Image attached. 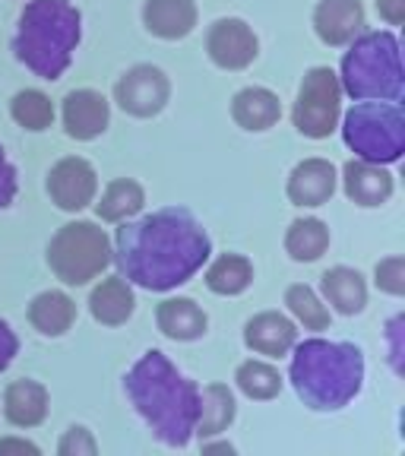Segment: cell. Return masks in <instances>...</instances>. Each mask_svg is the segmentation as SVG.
Masks as SVG:
<instances>
[{
	"label": "cell",
	"instance_id": "1",
	"mask_svg": "<svg viewBox=\"0 0 405 456\" xmlns=\"http://www.w3.org/2000/svg\"><path fill=\"white\" fill-rule=\"evenodd\" d=\"M114 254L127 282L150 292H168L203 270L213 241L190 209L168 207L136 222H121Z\"/></svg>",
	"mask_w": 405,
	"mask_h": 456
},
{
	"label": "cell",
	"instance_id": "2",
	"mask_svg": "<svg viewBox=\"0 0 405 456\" xmlns=\"http://www.w3.org/2000/svg\"><path fill=\"white\" fill-rule=\"evenodd\" d=\"M127 396L150 431L168 447H187L197 431L199 390L158 349H150L130 368Z\"/></svg>",
	"mask_w": 405,
	"mask_h": 456
},
{
	"label": "cell",
	"instance_id": "3",
	"mask_svg": "<svg viewBox=\"0 0 405 456\" xmlns=\"http://www.w3.org/2000/svg\"><path fill=\"white\" fill-rule=\"evenodd\" d=\"M295 393L313 412H336L349 406L364 384V355L355 342L304 339L292 346Z\"/></svg>",
	"mask_w": 405,
	"mask_h": 456
},
{
	"label": "cell",
	"instance_id": "4",
	"mask_svg": "<svg viewBox=\"0 0 405 456\" xmlns=\"http://www.w3.org/2000/svg\"><path fill=\"white\" fill-rule=\"evenodd\" d=\"M83 36V16L73 0H28L13 36V57L36 77L61 79Z\"/></svg>",
	"mask_w": 405,
	"mask_h": 456
},
{
	"label": "cell",
	"instance_id": "5",
	"mask_svg": "<svg viewBox=\"0 0 405 456\" xmlns=\"http://www.w3.org/2000/svg\"><path fill=\"white\" fill-rule=\"evenodd\" d=\"M342 93L355 102H402V54L393 32H361L342 57Z\"/></svg>",
	"mask_w": 405,
	"mask_h": 456
},
{
	"label": "cell",
	"instance_id": "6",
	"mask_svg": "<svg viewBox=\"0 0 405 456\" xmlns=\"http://www.w3.org/2000/svg\"><path fill=\"white\" fill-rule=\"evenodd\" d=\"M342 140L364 162H399L405 152V114L399 102L352 105L342 121Z\"/></svg>",
	"mask_w": 405,
	"mask_h": 456
},
{
	"label": "cell",
	"instance_id": "7",
	"mask_svg": "<svg viewBox=\"0 0 405 456\" xmlns=\"http://www.w3.org/2000/svg\"><path fill=\"white\" fill-rule=\"evenodd\" d=\"M111 264V241L95 222H67L48 244V266L64 285H85Z\"/></svg>",
	"mask_w": 405,
	"mask_h": 456
},
{
	"label": "cell",
	"instance_id": "8",
	"mask_svg": "<svg viewBox=\"0 0 405 456\" xmlns=\"http://www.w3.org/2000/svg\"><path fill=\"white\" fill-rule=\"evenodd\" d=\"M342 111V86L339 73L329 67H311L301 79L298 99L292 108L295 130L311 140H323L339 127Z\"/></svg>",
	"mask_w": 405,
	"mask_h": 456
},
{
	"label": "cell",
	"instance_id": "9",
	"mask_svg": "<svg viewBox=\"0 0 405 456\" xmlns=\"http://www.w3.org/2000/svg\"><path fill=\"white\" fill-rule=\"evenodd\" d=\"M171 99V83L162 67L136 64L114 83V102L130 118H156Z\"/></svg>",
	"mask_w": 405,
	"mask_h": 456
},
{
	"label": "cell",
	"instance_id": "10",
	"mask_svg": "<svg viewBox=\"0 0 405 456\" xmlns=\"http://www.w3.org/2000/svg\"><path fill=\"white\" fill-rule=\"evenodd\" d=\"M207 54L222 70H247L256 61V54H260V42H256L254 28L244 20L225 16V20H215L209 26Z\"/></svg>",
	"mask_w": 405,
	"mask_h": 456
},
{
	"label": "cell",
	"instance_id": "11",
	"mask_svg": "<svg viewBox=\"0 0 405 456\" xmlns=\"http://www.w3.org/2000/svg\"><path fill=\"white\" fill-rule=\"evenodd\" d=\"M48 193L64 213H79L99 193V175L85 159L67 156L48 171Z\"/></svg>",
	"mask_w": 405,
	"mask_h": 456
},
{
	"label": "cell",
	"instance_id": "12",
	"mask_svg": "<svg viewBox=\"0 0 405 456\" xmlns=\"http://www.w3.org/2000/svg\"><path fill=\"white\" fill-rule=\"evenodd\" d=\"M61 118H64V130L70 140H95L108 130L111 121V108L108 99L95 89H73L64 95V105H61Z\"/></svg>",
	"mask_w": 405,
	"mask_h": 456
},
{
	"label": "cell",
	"instance_id": "13",
	"mask_svg": "<svg viewBox=\"0 0 405 456\" xmlns=\"http://www.w3.org/2000/svg\"><path fill=\"white\" fill-rule=\"evenodd\" d=\"M313 32L329 48H345L364 32L361 0H320L313 10Z\"/></svg>",
	"mask_w": 405,
	"mask_h": 456
},
{
	"label": "cell",
	"instance_id": "14",
	"mask_svg": "<svg viewBox=\"0 0 405 456\" xmlns=\"http://www.w3.org/2000/svg\"><path fill=\"white\" fill-rule=\"evenodd\" d=\"M295 342H298V327L279 311H263L244 323V346L256 355L282 358L292 352Z\"/></svg>",
	"mask_w": 405,
	"mask_h": 456
},
{
	"label": "cell",
	"instance_id": "15",
	"mask_svg": "<svg viewBox=\"0 0 405 456\" xmlns=\"http://www.w3.org/2000/svg\"><path fill=\"white\" fill-rule=\"evenodd\" d=\"M342 191L352 203L358 207H384L393 197V175L377 162H364V159H352L342 168Z\"/></svg>",
	"mask_w": 405,
	"mask_h": 456
},
{
	"label": "cell",
	"instance_id": "16",
	"mask_svg": "<svg viewBox=\"0 0 405 456\" xmlns=\"http://www.w3.org/2000/svg\"><path fill=\"white\" fill-rule=\"evenodd\" d=\"M197 4L193 0H146L142 4V26L162 42H181L197 28Z\"/></svg>",
	"mask_w": 405,
	"mask_h": 456
},
{
	"label": "cell",
	"instance_id": "17",
	"mask_svg": "<svg viewBox=\"0 0 405 456\" xmlns=\"http://www.w3.org/2000/svg\"><path fill=\"white\" fill-rule=\"evenodd\" d=\"M336 193V168L327 159H304L288 175V200L295 207H323Z\"/></svg>",
	"mask_w": 405,
	"mask_h": 456
},
{
	"label": "cell",
	"instance_id": "18",
	"mask_svg": "<svg viewBox=\"0 0 405 456\" xmlns=\"http://www.w3.org/2000/svg\"><path fill=\"white\" fill-rule=\"evenodd\" d=\"M231 118L238 127L250 130V134H263V130L276 127L282 118V102L276 93L263 89V86H247L231 99Z\"/></svg>",
	"mask_w": 405,
	"mask_h": 456
},
{
	"label": "cell",
	"instance_id": "19",
	"mask_svg": "<svg viewBox=\"0 0 405 456\" xmlns=\"http://www.w3.org/2000/svg\"><path fill=\"white\" fill-rule=\"evenodd\" d=\"M156 323L168 339L193 342L207 333L209 317L193 298H165L162 305L156 307Z\"/></svg>",
	"mask_w": 405,
	"mask_h": 456
},
{
	"label": "cell",
	"instance_id": "20",
	"mask_svg": "<svg viewBox=\"0 0 405 456\" xmlns=\"http://www.w3.org/2000/svg\"><path fill=\"white\" fill-rule=\"evenodd\" d=\"M134 307H136V298H134V289L124 276H108L101 279L99 285L93 289L89 295V311L99 323L105 327H121L134 317Z\"/></svg>",
	"mask_w": 405,
	"mask_h": 456
},
{
	"label": "cell",
	"instance_id": "21",
	"mask_svg": "<svg viewBox=\"0 0 405 456\" xmlns=\"http://www.w3.org/2000/svg\"><path fill=\"white\" fill-rule=\"evenodd\" d=\"M48 390L38 380H13L4 393V415L13 428H36L48 419Z\"/></svg>",
	"mask_w": 405,
	"mask_h": 456
},
{
	"label": "cell",
	"instance_id": "22",
	"mask_svg": "<svg viewBox=\"0 0 405 456\" xmlns=\"http://www.w3.org/2000/svg\"><path fill=\"white\" fill-rule=\"evenodd\" d=\"M320 285H323V298L339 314H345V317H355L368 305V282L352 266H333V270H327Z\"/></svg>",
	"mask_w": 405,
	"mask_h": 456
},
{
	"label": "cell",
	"instance_id": "23",
	"mask_svg": "<svg viewBox=\"0 0 405 456\" xmlns=\"http://www.w3.org/2000/svg\"><path fill=\"white\" fill-rule=\"evenodd\" d=\"M77 321V301L67 292H42L28 305V323L42 336H64Z\"/></svg>",
	"mask_w": 405,
	"mask_h": 456
},
{
	"label": "cell",
	"instance_id": "24",
	"mask_svg": "<svg viewBox=\"0 0 405 456\" xmlns=\"http://www.w3.org/2000/svg\"><path fill=\"white\" fill-rule=\"evenodd\" d=\"M235 393L228 390L225 384H209L199 393V415H197V431L203 441L207 437L222 435L231 421H235Z\"/></svg>",
	"mask_w": 405,
	"mask_h": 456
},
{
	"label": "cell",
	"instance_id": "25",
	"mask_svg": "<svg viewBox=\"0 0 405 456\" xmlns=\"http://www.w3.org/2000/svg\"><path fill=\"white\" fill-rule=\"evenodd\" d=\"M327 248H329L327 222L307 216V219H295L292 225H288L285 250H288L292 260H298V264H313V260H320V256L327 254Z\"/></svg>",
	"mask_w": 405,
	"mask_h": 456
},
{
	"label": "cell",
	"instance_id": "26",
	"mask_svg": "<svg viewBox=\"0 0 405 456\" xmlns=\"http://www.w3.org/2000/svg\"><path fill=\"white\" fill-rule=\"evenodd\" d=\"M142 203H146L142 187L134 178H117L105 187L101 200L95 203V213H99L101 222H127L140 213Z\"/></svg>",
	"mask_w": 405,
	"mask_h": 456
},
{
	"label": "cell",
	"instance_id": "27",
	"mask_svg": "<svg viewBox=\"0 0 405 456\" xmlns=\"http://www.w3.org/2000/svg\"><path fill=\"white\" fill-rule=\"evenodd\" d=\"M254 282V264L241 254H222L215 256L207 270V285L215 295H241Z\"/></svg>",
	"mask_w": 405,
	"mask_h": 456
},
{
	"label": "cell",
	"instance_id": "28",
	"mask_svg": "<svg viewBox=\"0 0 405 456\" xmlns=\"http://www.w3.org/2000/svg\"><path fill=\"white\" fill-rule=\"evenodd\" d=\"M10 118L20 124L22 130L42 134L54 124V102L42 93V89H22L10 99Z\"/></svg>",
	"mask_w": 405,
	"mask_h": 456
},
{
	"label": "cell",
	"instance_id": "29",
	"mask_svg": "<svg viewBox=\"0 0 405 456\" xmlns=\"http://www.w3.org/2000/svg\"><path fill=\"white\" fill-rule=\"evenodd\" d=\"M235 380H238V390H241L244 396L256 399V403L276 399L279 393H282V378H279V370L266 362H256V358H250V362H244L241 368H238Z\"/></svg>",
	"mask_w": 405,
	"mask_h": 456
},
{
	"label": "cell",
	"instance_id": "30",
	"mask_svg": "<svg viewBox=\"0 0 405 456\" xmlns=\"http://www.w3.org/2000/svg\"><path fill=\"white\" fill-rule=\"evenodd\" d=\"M285 305L288 311L298 317V323H304V330H327L329 327V311L311 285H288L285 292Z\"/></svg>",
	"mask_w": 405,
	"mask_h": 456
},
{
	"label": "cell",
	"instance_id": "31",
	"mask_svg": "<svg viewBox=\"0 0 405 456\" xmlns=\"http://www.w3.org/2000/svg\"><path fill=\"white\" fill-rule=\"evenodd\" d=\"M374 282L386 295H405V256H386L374 270Z\"/></svg>",
	"mask_w": 405,
	"mask_h": 456
},
{
	"label": "cell",
	"instance_id": "32",
	"mask_svg": "<svg viewBox=\"0 0 405 456\" xmlns=\"http://www.w3.org/2000/svg\"><path fill=\"white\" fill-rule=\"evenodd\" d=\"M57 453L61 456H95L99 453V444H95V437L89 435L85 428L73 425V428H67L61 444H57Z\"/></svg>",
	"mask_w": 405,
	"mask_h": 456
},
{
	"label": "cell",
	"instance_id": "33",
	"mask_svg": "<svg viewBox=\"0 0 405 456\" xmlns=\"http://www.w3.org/2000/svg\"><path fill=\"white\" fill-rule=\"evenodd\" d=\"M16 187H20V181H16V168L7 159V152H4V146H0V209H7L16 200Z\"/></svg>",
	"mask_w": 405,
	"mask_h": 456
},
{
	"label": "cell",
	"instance_id": "34",
	"mask_svg": "<svg viewBox=\"0 0 405 456\" xmlns=\"http://www.w3.org/2000/svg\"><path fill=\"white\" fill-rule=\"evenodd\" d=\"M16 352H20V339H16L7 321H0V370H7L13 364Z\"/></svg>",
	"mask_w": 405,
	"mask_h": 456
},
{
	"label": "cell",
	"instance_id": "35",
	"mask_svg": "<svg viewBox=\"0 0 405 456\" xmlns=\"http://www.w3.org/2000/svg\"><path fill=\"white\" fill-rule=\"evenodd\" d=\"M377 13L390 26H402L405 22V0H377Z\"/></svg>",
	"mask_w": 405,
	"mask_h": 456
},
{
	"label": "cell",
	"instance_id": "36",
	"mask_svg": "<svg viewBox=\"0 0 405 456\" xmlns=\"http://www.w3.org/2000/svg\"><path fill=\"white\" fill-rule=\"evenodd\" d=\"M10 453H20V456H38L42 450L36 444L20 441V437H0V456H10Z\"/></svg>",
	"mask_w": 405,
	"mask_h": 456
},
{
	"label": "cell",
	"instance_id": "37",
	"mask_svg": "<svg viewBox=\"0 0 405 456\" xmlns=\"http://www.w3.org/2000/svg\"><path fill=\"white\" fill-rule=\"evenodd\" d=\"M399 323H402V317H396V321L390 323V358H393V368L402 374V364H399V355H402V346H399Z\"/></svg>",
	"mask_w": 405,
	"mask_h": 456
},
{
	"label": "cell",
	"instance_id": "38",
	"mask_svg": "<svg viewBox=\"0 0 405 456\" xmlns=\"http://www.w3.org/2000/svg\"><path fill=\"white\" fill-rule=\"evenodd\" d=\"M203 453H235L231 444H203Z\"/></svg>",
	"mask_w": 405,
	"mask_h": 456
}]
</instances>
